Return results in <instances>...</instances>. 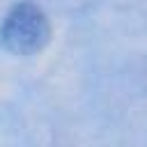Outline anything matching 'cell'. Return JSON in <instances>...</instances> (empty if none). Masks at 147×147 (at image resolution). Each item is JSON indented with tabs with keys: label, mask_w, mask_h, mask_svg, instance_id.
Returning a JSON list of instances; mask_svg holds the SVG:
<instances>
[{
	"label": "cell",
	"mask_w": 147,
	"mask_h": 147,
	"mask_svg": "<svg viewBox=\"0 0 147 147\" xmlns=\"http://www.w3.org/2000/svg\"><path fill=\"white\" fill-rule=\"evenodd\" d=\"M48 37V18L32 2H21L11 7L0 28V41L14 55H34L46 46Z\"/></svg>",
	"instance_id": "1"
}]
</instances>
